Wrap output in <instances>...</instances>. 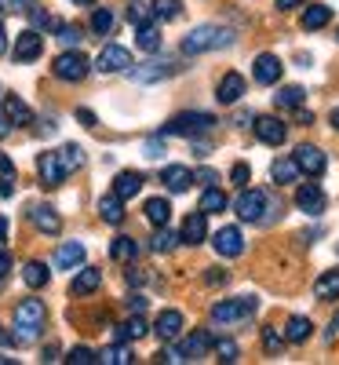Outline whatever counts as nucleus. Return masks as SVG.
Wrapping results in <instances>:
<instances>
[{
  "label": "nucleus",
  "instance_id": "obj_64",
  "mask_svg": "<svg viewBox=\"0 0 339 365\" xmlns=\"http://www.w3.org/2000/svg\"><path fill=\"white\" fill-rule=\"evenodd\" d=\"M73 4H91V0H73Z\"/></svg>",
  "mask_w": 339,
  "mask_h": 365
},
{
  "label": "nucleus",
  "instance_id": "obj_19",
  "mask_svg": "<svg viewBox=\"0 0 339 365\" xmlns=\"http://www.w3.org/2000/svg\"><path fill=\"white\" fill-rule=\"evenodd\" d=\"M153 332H157L165 344L179 340V336H182V314H179V311H161V318H157V325H153Z\"/></svg>",
  "mask_w": 339,
  "mask_h": 365
},
{
  "label": "nucleus",
  "instance_id": "obj_20",
  "mask_svg": "<svg viewBox=\"0 0 339 365\" xmlns=\"http://www.w3.org/2000/svg\"><path fill=\"white\" fill-rule=\"evenodd\" d=\"M99 285H103V270H99V267H84L77 278H73L70 292H73V296H91Z\"/></svg>",
  "mask_w": 339,
  "mask_h": 365
},
{
  "label": "nucleus",
  "instance_id": "obj_16",
  "mask_svg": "<svg viewBox=\"0 0 339 365\" xmlns=\"http://www.w3.org/2000/svg\"><path fill=\"white\" fill-rule=\"evenodd\" d=\"M285 132H288L285 120H277V117H256V135H259V143L277 146V143H285Z\"/></svg>",
  "mask_w": 339,
  "mask_h": 365
},
{
  "label": "nucleus",
  "instance_id": "obj_34",
  "mask_svg": "<svg viewBox=\"0 0 339 365\" xmlns=\"http://www.w3.org/2000/svg\"><path fill=\"white\" fill-rule=\"evenodd\" d=\"M201 212H204V216H212V212H226V194L219 187H208L201 194Z\"/></svg>",
  "mask_w": 339,
  "mask_h": 365
},
{
  "label": "nucleus",
  "instance_id": "obj_37",
  "mask_svg": "<svg viewBox=\"0 0 339 365\" xmlns=\"http://www.w3.org/2000/svg\"><path fill=\"white\" fill-rule=\"evenodd\" d=\"M146 332H150V325L142 322V314H135L132 322L117 325V340H139V336H146Z\"/></svg>",
  "mask_w": 339,
  "mask_h": 365
},
{
  "label": "nucleus",
  "instance_id": "obj_15",
  "mask_svg": "<svg viewBox=\"0 0 339 365\" xmlns=\"http://www.w3.org/2000/svg\"><path fill=\"white\" fill-rule=\"evenodd\" d=\"M215 252L226 256V259L241 256V252H244V234H241L237 227H223L219 234H215Z\"/></svg>",
  "mask_w": 339,
  "mask_h": 365
},
{
  "label": "nucleus",
  "instance_id": "obj_18",
  "mask_svg": "<svg viewBox=\"0 0 339 365\" xmlns=\"http://www.w3.org/2000/svg\"><path fill=\"white\" fill-rule=\"evenodd\" d=\"M179 237H182V245H201V241L208 237V220H204V212H194V216H187V223H182Z\"/></svg>",
  "mask_w": 339,
  "mask_h": 365
},
{
  "label": "nucleus",
  "instance_id": "obj_11",
  "mask_svg": "<svg viewBox=\"0 0 339 365\" xmlns=\"http://www.w3.org/2000/svg\"><path fill=\"white\" fill-rule=\"evenodd\" d=\"M281 58H277V55H256V63H252V77H256V84H277V81H281Z\"/></svg>",
  "mask_w": 339,
  "mask_h": 365
},
{
  "label": "nucleus",
  "instance_id": "obj_43",
  "mask_svg": "<svg viewBox=\"0 0 339 365\" xmlns=\"http://www.w3.org/2000/svg\"><path fill=\"white\" fill-rule=\"evenodd\" d=\"M150 15H153V4H142V0H132V8H128V19H132V26H146V22H150Z\"/></svg>",
  "mask_w": 339,
  "mask_h": 365
},
{
  "label": "nucleus",
  "instance_id": "obj_35",
  "mask_svg": "<svg viewBox=\"0 0 339 365\" xmlns=\"http://www.w3.org/2000/svg\"><path fill=\"white\" fill-rule=\"evenodd\" d=\"M135 29H139L135 44H139L142 51H157V48H161V29L153 26V22H146V26H135Z\"/></svg>",
  "mask_w": 339,
  "mask_h": 365
},
{
  "label": "nucleus",
  "instance_id": "obj_10",
  "mask_svg": "<svg viewBox=\"0 0 339 365\" xmlns=\"http://www.w3.org/2000/svg\"><path fill=\"white\" fill-rule=\"evenodd\" d=\"M37 175H41V182L51 190V187H63V179L70 175L66 168H63V161H58V154H41L37 158Z\"/></svg>",
  "mask_w": 339,
  "mask_h": 365
},
{
  "label": "nucleus",
  "instance_id": "obj_32",
  "mask_svg": "<svg viewBox=\"0 0 339 365\" xmlns=\"http://www.w3.org/2000/svg\"><path fill=\"white\" fill-rule=\"evenodd\" d=\"M314 296L318 299H335L339 296V270H325L321 278L314 282Z\"/></svg>",
  "mask_w": 339,
  "mask_h": 365
},
{
  "label": "nucleus",
  "instance_id": "obj_29",
  "mask_svg": "<svg viewBox=\"0 0 339 365\" xmlns=\"http://www.w3.org/2000/svg\"><path fill=\"white\" fill-rule=\"evenodd\" d=\"M4 110H8V117H11V125H33V110H29L19 96H4Z\"/></svg>",
  "mask_w": 339,
  "mask_h": 365
},
{
  "label": "nucleus",
  "instance_id": "obj_54",
  "mask_svg": "<svg viewBox=\"0 0 339 365\" xmlns=\"http://www.w3.org/2000/svg\"><path fill=\"white\" fill-rule=\"evenodd\" d=\"M306 4V0H277V8H281V11H292V8H303Z\"/></svg>",
  "mask_w": 339,
  "mask_h": 365
},
{
  "label": "nucleus",
  "instance_id": "obj_48",
  "mask_svg": "<svg viewBox=\"0 0 339 365\" xmlns=\"http://www.w3.org/2000/svg\"><path fill=\"white\" fill-rule=\"evenodd\" d=\"M215 351H219L223 361H237V344L234 340H219V344H215Z\"/></svg>",
  "mask_w": 339,
  "mask_h": 365
},
{
  "label": "nucleus",
  "instance_id": "obj_42",
  "mask_svg": "<svg viewBox=\"0 0 339 365\" xmlns=\"http://www.w3.org/2000/svg\"><path fill=\"white\" fill-rule=\"evenodd\" d=\"M91 29H95L99 37H106L113 29V11L110 8H95V15H91Z\"/></svg>",
  "mask_w": 339,
  "mask_h": 365
},
{
  "label": "nucleus",
  "instance_id": "obj_30",
  "mask_svg": "<svg viewBox=\"0 0 339 365\" xmlns=\"http://www.w3.org/2000/svg\"><path fill=\"white\" fill-rule=\"evenodd\" d=\"M311 332H314L311 318L296 314V318H288V325H285V340H292V344H306V340H311Z\"/></svg>",
  "mask_w": 339,
  "mask_h": 365
},
{
  "label": "nucleus",
  "instance_id": "obj_25",
  "mask_svg": "<svg viewBox=\"0 0 339 365\" xmlns=\"http://www.w3.org/2000/svg\"><path fill=\"white\" fill-rule=\"evenodd\" d=\"M99 216H103L110 227H120V223H125V197L106 194V197L99 201Z\"/></svg>",
  "mask_w": 339,
  "mask_h": 365
},
{
  "label": "nucleus",
  "instance_id": "obj_22",
  "mask_svg": "<svg viewBox=\"0 0 339 365\" xmlns=\"http://www.w3.org/2000/svg\"><path fill=\"white\" fill-rule=\"evenodd\" d=\"M244 96V77L241 73H226L223 81H219V91H215V99H219L223 106H230V103H237Z\"/></svg>",
  "mask_w": 339,
  "mask_h": 365
},
{
  "label": "nucleus",
  "instance_id": "obj_63",
  "mask_svg": "<svg viewBox=\"0 0 339 365\" xmlns=\"http://www.w3.org/2000/svg\"><path fill=\"white\" fill-rule=\"evenodd\" d=\"M332 128H335V132H339V106H335V110H332Z\"/></svg>",
  "mask_w": 339,
  "mask_h": 365
},
{
  "label": "nucleus",
  "instance_id": "obj_38",
  "mask_svg": "<svg viewBox=\"0 0 339 365\" xmlns=\"http://www.w3.org/2000/svg\"><path fill=\"white\" fill-rule=\"evenodd\" d=\"M270 175H273V182H296L299 179V165H296V158L292 161H273V168H270Z\"/></svg>",
  "mask_w": 339,
  "mask_h": 365
},
{
  "label": "nucleus",
  "instance_id": "obj_60",
  "mask_svg": "<svg viewBox=\"0 0 339 365\" xmlns=\"http://www.w3.org/2000/svg\"><path fill=\"white\" fill-rule=\"evenodd\" d=\"M0 172H15V168H11V161H8L4 154H0Z\"/></svg>",
  "mask_w": 339,
  "mask_h": 365
},
{
  "label": "nucleus",
  "instance_id": "obj_12",
  "mask_svg": "<svg viewBox=\"0 0 339 365\" xmlns=\"http://www.w3.org/2000/svg\"><path fill=\"white\" fill-rule=\"evenodd\" d=\"M41 51H44V37L37 29H26V34L15 37V58L19 63H33V58H41Z\"/></svg>",
  "mask_w": 339,
  "mask_h": 365
},
{
  "label": "nucleus",
  "instance_id": "obj_45",
  "mask_svg": "<svg viewBox=\"0 0 339 365\" xmlns=\"http://www.w3.org/2000/svg\"><path fill=\"white\" fill-rule=\"evenodd\" d=\"M58 41H63L66 48H77V44L84 41V34H80V26H58Z\"/></svg>",
  "mask_w": 339,
  "mask_h": 365
},
{
  "label": "nucleus",
  "instance_id": "obj_2",
  "mask_svg": "<svg viewBox=\"0 0 339 365\" xmlns=\"http://www.w3.org/2000/svg\"><path fill=\"white\" fill-rule=\"evenodd\" d=\"M44 318H48V311H44V303H41V299H22L19 307H15L19 340H22V344H26V340H37V336H41V329H44Z\"/></svg>",
  "mask_w": 339,
  "mask_h": 365
},
{
  "label": "nucleus",
  "instance_id": "obj_4",
  "mask_svg": "<svg viewBox=\"0 0 339 365\" xmlns=\"http://www.w3.org/2000/svg\"><path fill=\"white\" fill-rule=\"evenodd\" d=\"M259 307V299L256 296H237V299H219L212 307V322L215 325H230V322H244V318H252Z\"/></svg>",
  "mask_w": 339,
  "mask_h": 365
},
{
  "label": "nucleus",
  "instance_id": "obj_9",
  "mask_svg": "<svg viewBox=\"0 0 339 365\" xmlns=\"http://www.w3.org/2000/svg\"><path fill=\"white\" fill-rule=\"evenodd\" d=\"M172 73H179V63H168V58H153V63H142V66L128 70V77L135 84H157V81H165Z\"/></svg>",
  "mask_w": 339,
  "mask_h": 365
},
{
  "label": "nucleus",
  "instance_id": "obj_46",
  "mask_svg": "<svg viewBox=\"0 0 339 365\" xmlns=\"http://www.w3.org/2000/svg\"><path fill=\"white\" fill-rule=\"evenodd\" d=\"M29 15H33V26H41V29H58V26H63V22H58V19H51L44 8H29Z\"/></svg>",
  "mask_w": 339,
  "mask_h": 365
},
{
  "label": "nucleus",
  "instance_id": "obj_40",
  "mask_svg": "<svg viewBox=\"0 0 339 365\" xmlns=\"http://www.w3.org/2000/svg\"><path fill=\"white\" fill-rule=\"evenodd\" d=\"M175 241H182V237L172 234L168 227H157V234H153V241H150V249H153V252H172Z\"/></svg>",
  "mask_w": 339,
  "mask_h": 365
},
{
  "label": "nucleus",
  "instance_id": "obj_50",
  "mask_svg": "<svg viewBox=\"0 0 339 365\" xmlns=\"http://www.w3.org/2000/svg\"><path fill=\"white\" fill-rule=\"evenodd\" d=\"M234 182H237V187L249 182V165H234Z\"/></svg>",
  "mask_w": 339,
  "mask_h": 365
},
{
  "label": "nucleus",
  "instance_id": "obj_58",
  "mask_svg": "<svg viewBox=\"0 0 339 365\" xmlns=\"http://www.w3.org/2000/svg\"><path fill=\"white\" fill-rule=\"evenodd\" d=\"M8 51V34H4V22H0V55Z\"/></svg>",
  "mask_w": 339,
  "mask_h": 365
},
{
  "label": "nucleus",
  "instance_id": "obj_36",
  "mask_svg": "<svg viewBox=\"0 0 339 365\" xmlns=\"http://www.w3.org/2000/svg\"><path fill=\"white\" fill-rule=\"evenodd\" d=\"M99 361H103V365H132L135 358H132V351H128L125 344H113V347L99 351Z\"/></svg>",
  "mask_w": 339,
  "mask_h": 365
},
{
  "label": "nucleus",
  "instance_id": "obj_8",
  "mask_svg": "<svg viewBox=\"0 0 339 365\" xmlns=\"http://www.w3.org/2000/svg\"><path fill=\"white\" fill-rule=\"evenodd\" d=\"M135 63H132V51L128 48H120V44H106L95 58V70L103 73H128Z\"/></svg>",
  "mask_w": 339,
  "mask_h": 365
},
{
  "label": "nucleus",
  "instance_id": "obj_52",
  "mask_svg": "<svg viewBox=\"0 0 339 365\" xmlns=\"http://www.w3.org/2000/svg\"><path fill=\"white\" fill-rule=\"evenodd\" d=\"M128 311H132V314H142V311H146V299H142V296H132V299H128Z\"/></svg>",
  "mask_w": 339,
  "mask_h": 365
},
{
  "label": "nucleus",
  "instance_id": "obj_6",
  "mask_svg": "<svg viewBox=\"0 0 339 365\" xmlns=\"http://www.w3.org/2000/svg\"><path fill=\"white\" fill-rule=\"evenodd\" d=\"M208 347H212V336H208V332H194V336H187V340H182L179 347H168V351H161V358L179 365V361H194V358H201Z\"/></svg>",
  "mask_w": 339,
  "mask_h": 365
},
{
  "label": "nucleus",
  "instance_id": "obj_28",
  "mask_svg": "<svg viewBox=\"0 0 339 365\" xmlns=\"http://www.w3.org/2000/svg\"><path fill=\"white\" fill-rule=\"evenodd\" d=\"M142 212H146V220H150L153 227H168V220H172V205H168L165 197H150Z\"/></svg>",
  "mask_w": 339,
  "mask_h": 365
},
{
  "label": "nucleus",
  "instance_id": "obj_1",
  "mask_svg": "<svg viewBox=\"0 0 339 365\" xmlns=\"http://www.w3.org/2000/svg\"><path fill=\"white\" fill-rule=\"evenodd\" d=\"M234 41V29L226 26H215V22H204V26H194L187 37H182L179 51L182 55H204V51H219Z\"/></svg>",
  "mask_w": 339,
  "mask_h": 365
},
{
  "label": "nucleus",
  "instance_id": "obj_55",
  "mask_svg": "<svg viewBox=\"0 0 339 365\" xmlns=\"http://www.w3.org/2000/svg\"><path fill=\"white\" fill-rule=\"evenodd\" d=\"M77 117L84 120V125H88V128H95V113H91V110H77Z\"/></svg>",
  "mask_w": 339,
  "mask_h": 365
},
{
  "label": "nucleus",
  "instance_id": "obj_14",
  "mask_svg": "<svg viewBox=\"0 0 339 365\" xmlns=\"http://www.w3.org/2000/svg\"><path fill=\"white\" fill-rule=\"evenodd\" d=\"M296 165H299V172H303V175H321L328 161H325V154H321L318 146L303 143V146L296 150Z\"/></svg>",
  "mask_w": 339,
  "mask_h": 365
},
{
  "label": "nucleus",
  "instance_id": "obj_61",
  "mask_svg": "<svg viewBox=\"0 0 339 365\" xmlns=\"http://www.w3.org/2000/svg\"><path fill=\"white\" fill-rule=\"evenodd\" d=\"M33 4H37V0H19V8H22V11H29Z\"/></svg>",
  "mask_w": 339,
  "mask_h": 365
},
{
  "label": "nucleus",
  "instance_id": "obj_3",
  "mask_svg": "<svg viewBox=\"0 0 339 365\" xmlns=\"http://www.w3.org/2000/svg\"><path fill=\"white\" fill-rule=\"evenodd\" d=\"M215 125H219V120H215L212 113H197V110H190V113H175L168 125H165L161 135H190V139H197V135L212 132Z\"/></svg>",
  "mask_w": 339,
  "mask_h": 365
},
{
  "label": "nucleus",
  "instance_id": "obj_27",
  "mask_svg": "<svg viewBox=\"0 0 339 365\" xmlns=\"http://www.w3.org/2000/svg\"><path fill=\"white\" fill-rule=\"evenodd\" d=\"M299 22H303V29H325L332 22V8L328 4H311V8L303 11Z\"/></svg>",
  "mask_w": 339,
  "mask_h": 365
},
{
  "label": "nucleus",
  "instance_id": "obj_51",
  "mask_svg": "<svg viewBox=\"0 0 339 365\" xmlns=\"http://www.w3.org/2000/svg\"><path fill=\"white\" fill-rule=\"evenodd\" d=\"M8 132H11V117H8V110H4V106H0V139H4Z\"/></svg>",
  "mask_w": 339,
  "mask_h": 365
},
{
  "label": "nucleus",
  "instance_id": "obj_5",
  "mask_svg": "<svg viewBox=\"0 0 339 365\" xmlns=\"http://www.w3.org/2000/svg\"><path fill=\"white\" fill-rule=\"evenodd\" d=\"M88 70H91V63H88V55H80L77 48H70V51H63L51 63V73L58 77V81H84L88 77Z\"/></svg>",
  "mask_w": 339,
  "mask_h": 365
},
{
  "label": "nucleus",
  "instance_id": "obj_31",
  "mask_svg": "<svg viewBox=\"0 0 339 365\" xmlns=\"http://www.w3.org/2000/svg\"><path fill=\"white\" fill-rule=\"evenodd\" d=\"M303 99H306V91H303L299 84H285V88L273 96V103L281 106V110H299V106H303Z\"/></svg>",
  "mask_w": 339,
  "mask_h": 365
},
{
  "label": "nucleus",
  "instance_id": "obj_56",
  "mask_svg": "<svg viewBox=\"0 0 339 365\" xmlns=\"http://www.w3.org/2000/svg\"><path fill=\"white\" fill-rule=\"evenodd\" d=\"M146 158H161V143H157V139L146 143Z\"/></svg>",
  "mask_w": 339,
  "mask_h": 365
},
{
  "label": "nucleus",
  "instance_id": "obj_7",
  "mask_svg": "<svg viewBox=\"0 0 339 365\" xmlns=\"http://www.w3.org/2000/svg\"><path fill=\"white\" fill-rule=\"evenodd\" d=\"M234 212L244 223H263L266 220V194L263 190H241V197L234 201Z\"/></svg>",
  "mask_w": 339,
  "mask_h": 365
},
{
  "label": "nucleus",
  "instance_id": "obj_53",
  "mask_svg": "<svg viewBox=\"0 0 339 365\" xmlns=\"http://www.w3.org/2000/svg\"><path fill=\"white\" fill-rule=\"evenodd\" d=\"M197 179L204 182V187H215V179H219V175H215L212 168H201V172H197Z\"/></svg>",
  "mask_w": 339,
  "mask_h": 365
},
{
  "label": "nucleus",
  "instance_id": "obj_13",
  "mask_svg": "<svg viewBox=\"0 0 339 365\" xmlns=\"http://www.w3.org/2000/svg\"><path fill=\"white\" fill-rule=\"evenodd\" d=\"M325 190L321 187H314V182H303V187L296 190V205H299V212H306V216H318V212H325Z\"/></svg>",
  "mask_w": 339,
  "mask_h": 365
},
{
  "label": "nucleus",
  "instance_id": "obj_44",
  "mask_svg": "<svg viewBox=\"0 0 339 365\" xmlns=\"http://www.w3.org/2000/svg\"><path fill=\"white\" fill-rule=\"evenodd\" d=\"M66 361H70V365H95V361H99V354L91 351V347H73Z\"/></svg>",
  "mask_w": 339,
  "mask_h": 365
},
{
  "label": "nucleus",
  "instance_id": "obj_33",
  "mask_svg": "<svg viewBox=\"0 0 339 365\" xmlns=\"http://www.w3.org/2000/svg\"><path fill=\"white\" fill-rule=\"evenodd\" d=\"M110 256H113L117 263H128V259H135V256H139V241H135V237H113Z\"/></svg>",
  "mask_w": 339,
  "mask_h": 365
},
{
  "label": "nucleus",
  "instance_id": "obj_47",
  "mask_svg": "<svg viewBox=\"0 0 339 365\" xmlns=\"http://www.w3.org/2000/svg\"><path fill=\"white\" fill-rule=\"evenodd\" d=\"M263 344H266V351H277V347L285 344V336H281V332H277V329L270 325V329H263Z\"/></svg>",
  "mask_w": 339,
  "mask_h": 365
},
{
  "label": "nucleus",
  "instance_id": "obj_41",
  "mask_svg": "<svg viewBox=\"0 0 339 365\" xmlns=\"http://www.w3.org/2000/svg\"><path fill=\"white\" fill-rule=\"evenodd\" d=\"M153 15L165 19V22L179 19L182 15V0H153Z\"/></svg>",
  "mask_w": 339,
  "mask_h": 365
},
{
  "label": "nucleus",
  "instance_id": "obj_21",
  "mask_svg": "<svg viewBox=\"0 0 339 365\" xmlns=\"http://www.w3.org/2000/svg\"><path fill=\"white\" fill-rule=\"evenodd\" d=\"M80 263H84V245H80V241H66V245H58V252H55V267L58 270H73Z\"/></svg>",
  "mask_w": 339,
  "mask_h": 365
},
{
  "label": "nucleus",
  "instance_id": "obj_17",
  "mask_svg": "<svg viewBox=\"0 0 339 365\" xmlns=\"http://www.w3.org/2000/svg\"><path fill=\"white\" fill-rule=\"evenodd\" d=\"M161 182L172 190V194H187L190 190V182H194V172L190 168H182V165H168L161 172Z\"/></svg>",
  "mask_w": 339,
  "mask_h": 365
},
{
  "label": "nucleus",
  "instance_id": "obj_24",
  "mask_svg": "<svg viewBox=\"0 0 339 365\" xmlns=\"http://www.w3.org/2000/svg\"><path fill=\"white\" fill-rule=\"evenodd\" d=\"M142 182H146V179H142L139 172H120V175L113 179V194L125 197V201H132V197L142 190Z\"/></svg>",
  "mask_w": 339,
  "mask_h": 365
},
{
  "label": "nucleus",
  "instance_id": "obj_57",
  "mask_svg": "<svg viewBox=\"0 0 339 365\" xmlns=\"http://www.w3.org/2000/svg\"><path fill=\"white\" fill-rule=\"evenodd\" d=\"M0 11H22L19 0H0Z\"/></svg>",
  "mask_w": 339,
  "mask_h": 365
},
{
  "label": "nucleus",
  "instance_id": "obj_23",
  "mask_svg": "<svg viewBox=\"0 0 339 365\" xmlns=\"http://www.w3.org/2000/svg\"><path fill=\"white\" fill-rule=\"evenodd\" d=\"M29 220H33L37 230H44V234H58V230H63V220H58V212L51 205H37L33 212H29Z\"/></svg>",
  "mask_w": 339,
  "mask_h": 365
},
{
  "label": "nucleus",
  "instance_id": "obj_62",
  "mask_svg": "<svg viewBox=\"0 0 339 365\" xmlns=\"http://www.w3.org/2000/svg\"><path fill=\"white\" fill-rule=\"evenodd\" d=\"M4 234H8V220L0 216V241H4Z\"/></svg>",
  "mask_w": 339,
  "mask_h": 365
},
{
  "label": "nucleus",
  "instance_id": "obj_49",
  "mask_svg": "<svg viewBox=\"0 0 339 365\" xmlns=\"http://www.w3.org/2000/svg\"><path fill=\"white\" fill-rule=\"evenodd\" d=\"M8 270H11V256L0 249V285H4V278H8Z\"/></svg>",
  "mask_w": 339,
  "mask_h": 365
},
{
  "label": "nucleus",
  "instance_id": "obj_59",
  "mask_svg": "<svg viewBox=\"0 0 339 365\" xmlns=\"http://www.w3.org/2000/svg\"><path fill=\"white\" fill-rule=\"evenodd\" d=\"M328 340H339V318L332 322V329H328Z\"/></svg>",
  "mask_w": 339,
  "mask_h": 365
},
{
  "label": "nucleus",
  "instance_id": "obj_26",
  "mask_svg": "<svg viewBox=\"0 0 339 365\" xmlns=\"http://www.w3.org/2000/svg\"><path fill=\"white\" fill-rule=\"evenodd\" d=\"M48 278H51V270H48L41 259H29V263L22 267V282H26L29 289H44Z\"/></svg>",
  "mask_w": 339,
  "mask_h": 365
},
{
  "label": "nucleus",
  "instance_id": "obj_39",
  "mask_svg": "<svg viewBox=\"0 0 339 365\" xmlns=\"http://www.w3.org/2000/svg\"><path fill=\"white\" fill-rule=\"evenodd\" d=\"M58 161H63L66 172H77V168L84 165V150H80L77 143H66L63 150H58Z\"/></svg>",
  "mask_w": 339,
  "mask_h": 365
}]
</instances>
